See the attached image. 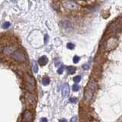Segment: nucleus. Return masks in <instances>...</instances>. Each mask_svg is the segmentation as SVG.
Masks as SVG:
<instances>
[{"instance_id": "9d476101", "label": "nucleus", "mask_w": 122, "mask_h": 122, "mask_svg": "<svg viewBox=\"0 0 122 122\" xmlns=\"http://www.w3.org/2000/svg\"><path fill=\"white\" fill-rule=\"evenodd\" d=\"M60 24H61V26L64 28H69L70 27L72 26V24L69 21H63L60 22Z\"/></svg>"}, {"instance_id": "1a4fd4ad", "label": "nucleus", "mask_w": 122, "mask_h": 122, "mask_svg": "<svg viewBox=\"0 0 122 122\" xmlns=\"http://www.w3.org/2000/svg\"><path fill=\"white\" fill-rule=\"evenodd\" d=\"M25 79H26V83H29V84H31V85H35V79L29 76L28 74H26L25 75Z\"/></svg>"}, {"instance_id": "423d86ee", "label": "nucleus", "mask_w": 122, "mask_h": 122, "mask_svg": "<svg viewBox=\"0 0 122 122\" xmlns=\"http://www.w3.org/2000/svg\"><path fill=\"white\" fill-rule=\"evenodd\" d=\"M15 51V47L14 46L7 47H5L4 50H3V52H4V53L7 54V55H11V54L12 55Z\"/></svg>"}, {"instance_id": "dca6fc26", "label": "nucleus", "mask_w": 122, "mask_h": 122, "mask_svg": "<svg viewBox=\"0 0 122 122\" xmlns=\"http://www.w3.org/2000/svg\"><path fill=\"white\" fill-rule=\"evenodd\" d=\"M10 25H10V22H5L4 24H3L2 27V28L6 29V28H8Z\"/></svg>"}, {"instance_id": "5701e85b", "label": "nucleus", "mask_w": 122, "mask_h": 122, "mask_svg": "<svg viewBox=\"0 0 122 122\" xmlns=\"http://www.w3.org/2000/svg\"><path fill=\"white\" fill-rule=\"evenodd\" d=\"M83 68L84 70H89V65H83Z\"/></svg>"}, {"instance_id": "4be33fe9", "label": "nucleus", "mask_w": 122, "mask_h": 122, "mask_svg": "<svg viewBox=\"0 0 122 122\" xmlns=\"http://www.w3.org/2000/svg\"><path fill=\"white\" fill-rule=\"evenodd\" d=\"M47 40H48V35H45L44 36V43L45 44H47Z\"/></svg>"}, {"instance_id": "393cba45", "label": "nucleus", "mask_w": 122, "mask_h": 122, "mask_svg": "<svg viewBox=\"0 0 122 122\" xmlns=\"http://www.w3.org/2000/svg\"><path fill=\"white\" fill-rule=\"evenodd\" d=\"M59 122H68V121H67L66 119H64V118H63V119H61V120H60V121H59Z\"/></svg>"}, {"instance_id": "6ab92c4d", "label": "nucleus", "mask_w": 122, "mask_h": 122, "mask_svg": "<svg viewBox=\"0 0 122 122\" xmlns=\"http://www.w3.org/2000/svg\"><path fill=\"white\" fill-rule=\"evenodd\" d=\"M73 90L74 92H77L79 90V86H78V85H74V86H73Z\"/></svg>"}, {"instance_id": "7ed1b4c3", "label": "nucleus", "mask_w": 122, "mask_h": 122, "mask_svg": "<svg viewBox=\"0 0 122 122\" xmlns=\"http://www.w3.org/2000/svg\"><path fill=\"white\" fill-rule=\"evenodd\" d=\"M33 119V114L30 111L27 110L25 111V113L23 114V120L25 122H30Z\"/></svg>"}, {"instance_id": "0eeeda50", "label": "nucleus", "mask_w": 122, "mask_h": 122, "mask_svg": "<svg viewBox=\"0 0 122 122\" xmlns=\"http://www.w3.org/2000/svg\"><path fill=\"white\" fill-rule=\"evenodd\" d=\"M92 91L93 90H92L89 88H88V89L86 90V92H85V99L86 100L92 99Z\"/></svg>"}, {"instance_id": "f8f14e48", "label": "nucleus", "mask_w": 122, "mask_h": 122, "mask_svg": "<svg viewBox=\"0 0 122 122\" xmlns=\"http://www.w3.org/2000/svg\"><path fill=\"white\" fill-rule=\"evenodd\" d=\"M76 67L74 66H69L68 68H67V72H68L69 74H70V75H73V73H75L76 72Z\"/></svg>"}, {"instance_id": "39448f33", "label": "nucleus", "mask_w": 122, "mask_h": 122, "mask_svg": "<svg viewBox=\"0 0 122 122\" xmlns=\"http://www.w3.org/2000/svg\"><path fill=\"white\" fill-rule=\"evenodd\" d=\"M69 93H70V86L67 83H65L62 88V95L63 97H66L68 96Z\"/></svg>"}, {"instance_id": "ddd939ff", "label": "nucleus", "mask_w": 122, "mask_h": 122, "mask_svg": "<svg viewBox=\"0 0 122 122\" xmlns=\"http://www.w3.org/2000/svg\"><path fill=\"white\" fill-rule=\"evenodd\" d=\"M42 84L44 86H48L50 84V79L48 77H44L42 80Z\"/></svg>"}, {"instance_id": "f3484780", "label": "nucleus", "mask_w": 122, "mask_h": 122, "mask_svg": "<svg viewBox=\"0 0 122 122\" xmlns=\"http://www.w3.org/2000/svg\"><path fill=\"white\" fill-rule=\"evenodd\" d=\"M63 71H64V66H61L60 68L58 69V70H57V73H58L59 74H62L63 73Z\"/></svg>"}, {"instance_id": "f257e3e1", "label": "nucleus", "mask_w": 122, "mask_h": 122, "mask_svg": "<svg viewBox=\"0 0 122 122\" xmlns=\"http://www.w3.org/2000/svg\"><path fill=\"white\" fill-rule=\"evenodd\" d=\"M12 57L15 60H16L17 62H19V63L25 62V60H26L25 53H24L22 50H15V51L14 52V53L12 55Z\"/></svg>"}, {"instance_id": "f03ea898", "label": "nucleus", "mask_w": 122, "mask_h": 122, "mask_svg": "<svg viewBox=\"0 0 122 122\" xmlns=\"http://www.w3.org/2000/svg\"><path fill=\"white\" fill-rule=\"evenodd\" d=\"M63 5L65 8L70 9V10H75L77 9V4L73 1H70V0H67L63 2Z\"/></svg>"}, {"instance_id": "412c9836", "label": "nucleus", "mask_w": 122, "mask_h": 122, "mask_svg": "<svg viewBox=\"0 0 122 122\" xmlns=\"http://www.w3.org/2000/svg\"><path fill=\"white\" fill-rule=\"evenodd\" d=\"M70 122H77V117L76 116H74L71 118V120Z\"/></svg>"}, {"instance_id": "4468645a", "label": "nucleus", "mask_w": 122, "mask_h": 122, "mask_svg": "<svg viewBox=\"0 0 122 122\" xmlns=\"http://www.w3.org/2000/svg\"><path fill=\"white\" fill-rule=\"evenodd\" d=\"M66 47L70 50H73L74 47H75V45H74L73 44H72V43H68L66 44Z\"/></svg>"}, {"instance_id": "a211bd4d", "label": "nucleus", "mask_w": 122, "mask_h": 122, "mask_svg": "<svg viewBox=\"0 0 122 122\" xmlns=\"http://www.w3.org/2000/svg\"><path fill=\"white\" fill-rule=\"evenodd\" d=\"M79 60H80V58L78 56H75L73 57V62H74V63H79Z\"/></svg>"}, {"instance_id": "b1692460", "label": "nucleus", "mask_w": 122, "mask_h": 122, "mask_svg": "<svg viewBox=\"0 0 122 122\" xmlns=\"http://www.w3.org/2000/svg\"><path fill=\"white\" fill-rule=\"evenodd\" d=\"M41 122H47V119L46 118H43L41 119Z\"/></svg>"}, {"instance_id": "6e6552de", "label": "nucleus", "mask_w": 122, "mask_h": 122, "mask_svg": "<svg viewBox=\"0 0 122 122\" xmlns=\"http://www.w3.org/2000/svg\"><path fill=\"white\" fill-rule=\"evenodd\" d=\"M47 62H48V59H47V57L46 56H43L41 57L40 58H39L38 60V63L40 66H45L46 64L47 63Z\"/></svg>"}, {"instance_id": "9b49d317", "label": "nucleus", "mask_w": 122, "mask_h": 122, "mask_svg": "<svg viewBox=\"0 0 122 122\" xmlns=\"http://www.w3.org/2000/svg\"><path fill=\"white\" fill-rule=\"evenodd\" d=\"M31 66H32V70L34 71V73H37L38 72V64L35 62V60H33L31 62Z\"/></svg>"}, {"instance_id": "aec40b11", "label": "nucleus", "mask_w": 122, "mask_h": 122, "mask_svg": "<svg viewBox=\"0 0 122 122\" xmlns=\"http://www.w3.org/2000/svg\"><path fill=\"white\" fill-rule=\"evenodd\" d=\"M70 102H72V103H76L77 101V98H70Z\"/></svg>"}, {"instance_id": "20e7f679", "label": "nucleus", "mask_w": 122, "mask_h": 122, "mask_svg": "<svg viewBox=\"0 0 122 122\" xmlns=\"http://www.w3.org/2000/svg\"><path fill=\"white\" fill-rule=\"evenodd\" d=\"M25 99L30 105H35L36 102L35 98L31 93H26L25 94Z\"/></svg>"}, {"instance_id": "2eb2a0df", "label": "nucleus", "mask_w": 122, "mask_h": 122, "mask_svg": "<svg viewBox=\"0 0 122 122\" xmlns=\"http://www.w3.org/2000/svg\"><path fill=\"white\" fill-rule=\"evenodd\" d=\"M73 80H74V82H75L76 83H79L80 81H81V76H76L73 78Z\"/></svg>"}]
</instances>
